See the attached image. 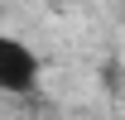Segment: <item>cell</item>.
<instances>
[{
    "mask_svg": "<svg viewBox=\"0 0 125 120\" xmlns=\"http://www.w3.org/2000/svg\"><path fill=\"white\" fill-rule=\"evenodd\" d=\"M39 53L15 34H0V96H29L39 87Z\"/></svg>",
    "mask_w": 125,
    "mask_h": 120,
    "instance_id": "6da1fadb",
    "label": "cell"
}]
</instances>
